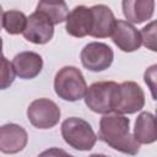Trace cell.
Listing matches in <instances>:
<instances>
[{
    "mask_svg": "<svg viewBox=\"0 0 157 157\" xmlns=\"http://www.w3.org/2000/svg\"><path fill=\"white\" fill-rule=\"evenodd\" d=\"M97 139L125 155L135 156L140 151V144L130 134V119L123 114H104L99 120Z\"/></svg>",
    "mask_w": 157,
    "mask_h": 157,
    "instance_id": "1",
    "label": "cell"
},
{
    "mask_svg": "<svg viewBox=\"0 0 157 157\" xmlns=\"http://www.w3.org/2000/svg\"><path fill=\"white\" fill-rule=\"evenodd\" d=\"M54 91L59 98L76 102L85 97L87 83L82 72L75 66L61 67L54 77Z\"/></svg>",
    "mask_w": 157,
    "mask_h": 157,
    "instance_id": "2",
    "label": "cell"
},
{
    "mask_svg": "<svg viewBox=\"0 0 157 157\" xmlns=\"http://www.w3.org/2000/svg\"><path fill=\"white\" fill-rule=\"evenodd\" d=\"M61 136L70 147L78 151H90L97 142V135L91 124L77 117H70L63 121Z\"/></svg>",
    "mask_w": 157,
    "mask_h": 157,
    "instance_id": "3",
    "label": "cell"
},
{
    "mask_svg": "<svg viewBox=\"0 0 157 157\" xmlns=\"http://www.w3.org/2000/svg\"><path fill=\"white\" fill-rule=\"evenodd\" d=\"M118 83L114 81H98L87 87L85 94L86 105L94 113L110 114Z\"/></svg>",
    "mask_w": 157,
    "mask_h": 157,
    "instance_id": "4",
    "label": "cell"
},
{
    "mask_svg": "<svg viewBox=\"0 0 157 157\" xmlns=\"http://www.w3.org/2000/svg\"><path fill=\"white\" fill-rule=\"evenodd\" d=\"M145 105V93L134 81H125L118 85L115 91L113 112L117 114H134Z\"/></svg>",
    "mask_w": 157,
    "mask_h": 157,
    "instance_id": "5",
    "label": "cell"
},
{
    "mask_svg": "<svg viewBox=\"0 0 157 157\" xmlns=\"http://www.w3.org/2000/svg\"><path fill=\"white\" fill-rule=\"evenodd\" d=\"M60 108L49 98L34 99L27 108V118L37 129H52L60 120Z\"/></svg>",
    "mask_w": 157,
    "mask_h": 157,
    "instance_id": "6",
    "label": "cell"
},
{
    "mask_svg": "<svg viewBox=\"0 0 157 157\" xmlns=\"http://www.w3.org/2000/svg\"><path fill=\"white\" fill-rule=\"evenodd\" d=\"M81 63L85 69L98 72L108 69L114 59L113 49L102 42H91L86 44L80 54Z\"/></svg>",
    "mask_w": 157,
    "mask_h": 157,
    "instance_id": "7",
    "label": "cell"
},
{
    "mask_svg": "<svg viewBox=\"0 0 157 157\" xmlns=\"http://www.w3.org/2000/svg\"><path fill=\"white\" fill-rule=\"evenodd\" d=\"M23 37L34 44H45L54 36V25L42 12L34 11L27 17Z\"/></svg>",
    "mask_w": 157,
    "mask_h": 157,
    "instance_id": "8",
    "label": "cell"
},
{
    "mask_svg": "<svg viewBox=\"0 0 157 157\" xmlns=\"http://www.w3.org/2000/svg\"><path fill=\"white\" fill-rule=\"evenodd\" d=\"M110 37L113 43L125 53L135 52L141 47L140 31H137L134 25L124 20H115Z\"/></svg>",
    "mask_w": 157,
    "mask_h": 157,
    "instance_id": "9",
    "label": "cell"
},
{
    "mask_svg": "<svg viewBox=\"0 0 157 157\" xmlns=\"http://www.w3.org/2000/svg\"><path fill=\"white\" fill-rule=\"evenodd\" d=\"M28 142L27 131L15 123L0 126V152L13 155L22 151Z\"/></svg>",
    "mask_w": 157,
    "mask_h": 157,
    "instance_id": "10",
    "label": "cell"
},
{
    "mask_svg": "<svg viewBox=\"0 0 157 157\" xmlns=\"http://www.w3.org/2000/svg\"><path fill=\"white\" fill-rule=\"evenodd\" d=\"M92 27V15L90 7L85 5L75 6L67 15L65 20V29L67 34L82 38L90 36Z\"/></svg>",
    "mask_w": 157,
    "mask_h": 157,
    "instance_id": "11",
    "label": "cell"
},
{
    "mask_svg": "<svg viewBox=\"0 0 157 157\" xmlns=\"http://www.w3.org/2000/svg\"><path fill=\"white\" fill-rule=\"evenodd\" d=\"M91 15H92V27L90 36L94 38H107L110 37L115 17L113 11L103 4L93 5L90 7Z\"/></svg>",
    "mask_w": 157,
    "mask_h": 157,
    "instance_id": "12",
    "label": "cell"
},
{
    "mask_svg": "<svg viewBox=\"0 0 157 157\" xmlns=\"http://www.w3.org/2000/svg\"><path fill=\"white\" fill-rule=\"evenodd\" d=\"M15 74L23 80L37 77L43 69V59L36 52H21L12 59Z\"/></svg>",
    "mask_w": 157,
    "mask_h": 157,
    "instance_id": "13",
    "label": "cell"
},
{
    "mask_svg": "<svg viewBox=\"0 0 157 157\" xmlns=\"http://www.w3.org/2000/svg\"><path fill=\"white\" fill-rule=\"evenodd\" d=\"M123 13L126 22L140 25L153 16L155 1L153 0H124L121 2Z\"/></svg>",
    "mask_w": 157,
    "mask_h": 157,
    "instance_id": "14",
    "label": "cell"
},
{
    "mask_svg": "<svg viewBox=\"0 0 157 157\" xmlns=\"http://www.w3.org/2000/svg\"><path fill=\"white\" fill-rule=\"evenodd\" d=\"M132 136L135 140L141 145H150L153 144L157 140V131H156V118L150 112H141L136 120L134 126V134Z\"/></svg>",
    "mask_w": 157,
    "mask_h": 157,
    "instance_id": "15",
    "label": "cell"
},
{
    "mask_svg": "<svg viewBox=\"0 0 157 157\" xmlns=\"http://www.w3.org/2000/svg\"><path fill=\"white\" fill-rule=\"evenodd\" d=\"M36 11L44 13L52 21L53 25L65 22L69 15L67 5L64 1H39L37 4Z\"/></svg>",
    "mask_w": 157,
    "mask_h": 157,
    "instance_id": "16",
    "label": "cell"
},
{
    "mask_svg": "<svg viewBox=\"0 0 157 157\" xmlns=\"http://www.w3.org/2000/svg\"><path fill=\"white\" fill-rule=\"evenodd\" d=\"M27 16L18 10H9L2 15V27L9 34L23 33Z\"/></svg>",
    "mask_w": 157,
    "mask_h": 157,
    "instance_id": "17",
    "label": "cell"
},
{
    "mask_svg": "<svg viewBox=\"0 0 157 157\" xmlns=\"http://www.w3.org/2000/svg\"><path fill=\"white\" fill-rule=\"evenodd\" d=\"M15 70L12 63H10L4 55L0 58V90L9 88L15 81Z\"/></svg>",
    "mask_w": 157,
    "mask_h": 157,
    "instance_id": "18",
    "label": "cell"
},
{
    "mask_svg": "<svg viewBox=\"0 0 157 157\" xmlns=\"http://www.w3.org/2000/svg\"><path fill=\"white\" fill-rule=\"evenodd\" d=\"M156 21H151L147 26H145L141 32V44H144L147 49L156 52L157 47H156Z\"/></svg>",
    "mask_w": 157,
    "mask_h": 157,
    "instance_id": "19",
    "label": "cell"
},
{
    "mask_svg": "<svg viewBox=\"0 0 157 157\" xmlns=\"http://www.w3.org/2000/svg\"><path fill=\"white\" fill-rule=\"evenodd\" d=\"M156 69H157V65H152V66H150L145 71V75H144V80H145L146 85L150 87V90L152 92L153 99H156V96H155V88H156Z\"/></svg>",
    "mask_w": 157,
    "mask_h": 157,
    "instance_id": "20",
    "label": "cell"
},
{
    "mask_svg": "<svg viewBox=\"0 0 157 157\" xmlns=\"http://www.w3.org/2000/svg\"><path fill=\"white\" fill-rule=\"evenodd\" d=\"M37 157H75V156L67 153L66 151H64L59 147H50V148L43 151L42 153H39Z\"/></svg>",
    "mask_w": 157,
    "mask_h": 157,
    "instance_id": "21",
    "label": "cell"
},
{
    "mask_svg": "<svg viewBox=\"0 0 157 157\" xmlns=\"http://www.w3.org/2000/svg\"><path fill=\"white\" fill-rule=\"evenodd\" d=\"M2 7H1V5H0V29H1V27H2Z\"/></svg>",
    "mask_w": 157,
    "mask_h": 157,
    "instance_id": "22",
    "label": "cell"
},
{
    "mask_svg": "<svg viewBox=\"0 0 157 157\" xmlns=\"http://www.w3.org/2000/svg\"><path fill=\"white\" fill-rule=\"evenodd\" d=\"M88 157H108V156L102 155V153H93V155H91V156H88Z\"/></svg>",
    "mask_w": 157,
    "mask_h": 157,
    "instance_id": "23",
    "label": "cell"
},
{
    "mask_svg": "<svg viewBox=\"0 0 157 157\" xmlns=\"http://www.w3.org/2000/svg\"><path fill=\"white\" fill-rule=\"evenodd\" d=\"M2 56V39L0 37V58Z\"/></svg>",
    "mask_w": 157,
    "mask_h": 157,
    "instance_id": "24",
    "label": "cell"
}]
</instances>
